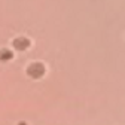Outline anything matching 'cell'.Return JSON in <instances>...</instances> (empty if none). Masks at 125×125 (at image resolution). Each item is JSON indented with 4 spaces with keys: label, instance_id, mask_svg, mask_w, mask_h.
Listing matches in <instances>:
<instances>
[{
    "label": "cell",
    "instance_id": "cell-1",
    "mask_svg": "<svg viewBox=\"0 0 125 125\" xmlns=\"http://www.w3.org/2000/svg\"><path fill=\"white\" fill-rule=\"evenodd\" d=\"M27 74L30 77H33V79H40L45 74V66L42 62H31L27 67Z\"/></svg>",
    "mask_w": 125,
    "mask_h": 125
},
{
    "label": "cell",
    "instance_id": "cell-2",
    "mask_svg": "<svg viewBox=\"0 0 125 125\" xmlns=\"http://www.w3.org/2000/svg\"><path fill=\"white\" fill-rule=\"evenodd\" d=\"M12 45H13V48L17 49V51H25L30 46V40L27 37H24V36H20V37H15L13 39Z\"/></svg>",
    "mask_w": 125,
    "mask_h": 125
},
{
    "label": "cell",
    "instance_id": "cell-3",
    "mask_svg": "<svg viewBox=\"0 0 125 125\" xmlns=\"http://www.w3.org/2000/svg\"><path fill=\"white\" fill-rule=\"evenodd\" d=\"M12 57H13V54L10 49H8V48L0 49V61H9V60H12Z\"/></svg>",
    "mask_w": 125,
    "mask_h": 125
},
{
    "label": "cell",
    "instance_id": "cell-4",
    "mask_svg": "<svg viewBox=\"0 0 125 125\" xmlns=\"http://www.w3.org/2000/svg\"><path fill=\"white\" fill-rule=\"evenodd\" d=\"M18 125H27V124H25V122H20Z\"/></svg>",
    "mask_w": 125,
    "mask_h": 125
}]
</instances>
